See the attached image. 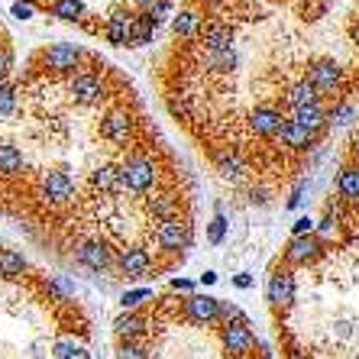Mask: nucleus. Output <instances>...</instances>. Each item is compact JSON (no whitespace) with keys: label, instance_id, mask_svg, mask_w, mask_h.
Instances as JSON below:
<instances>
[{"label":"nucleus","instance_id":"obj_1","mask_svg":"<svg viewBox=\"0 0 359 359\" xmlns=\"http://www.w3.org/2000/svg\"><path fill=\"white\" fill-rule=\"evenodd\" d=\"M146 318L140 337L117 340V359H272L243 308L230 301H220L214 324L184 318L182 298H156L146 304Z\"/></svg>","mask_w":359,"mask_h":359},{"label":"nucleus","instance_id":"obj_2","mask_svg":"<svg viewBox=\"0 0 359 359\" xmlns=\"http://www.w3.org/2000/svg\"><path fill=\"white\" fill-rule=\"evenodd\" d=\"M276 318L282 359H359V278H324Z\"/></svg>","mask_w":359,"mask_h":359},{"label":"nucleus","instance_id":"obj_3","mask_svg":"<svg viewBox=\"0 0 359 359\" xmlns=\"http://www.w3.org/2000/svg\"><path fill=\"white\" fill-rule=\"evenodd\" d=\"M0 359H94L75 298L62 301L29 334H0Z\"/></svg>","mask_w":359,"mask_h":359},{"label":"nucleus","instance_id":"obj_4","mask_svg":"<svg viewBox=\"0 0 359 359\" xmlns=\"http://www.w3.org/2000/svg\"><path fill=\"white\" fill-rule=\"evenodd\" d=\"M120 175H123L126 191L146 194L159 184V165H156L152 156H146V152H130V156L120 162Z\"/></svg>","mask_w":359,"mask_h":359},{"label":"nucleus","instance_id":"obj_5","mask_svg":"<svg viewBox=\"0 0 359 359\" xmlns=\"http://www.w3.org/2000/svg\"><path fill=\"white\" fill-rule=\"evenodd\" d=\"M152 243H156V250L165 252V256H182V252L191 246V224L182 217L162 220V224H156V230H152Z\"/></svg>","mask_w":359,"mask_h":359},{"label":"nucleus","instance_id":"obj_6","mask_svg":"<svg viewBox=\"0 0 359 359\" xmlns=\"http://www.w3.org/2000/svg\"><path fill=\"white\" fill-rule=\"evenodd\" d=\"M36 194H39L46 204H72L78 198V184L75 178L62 172V168H52V172H42L39 182H36Z\"/></svg>","mask_w":359,"mask_h":359},{"label":"nucleus","instance_id":"obj_7","mask_svg":"<svg viewBox=\"0 0 359 359\" xmlns=\"http://www.w3.org/2000/svg\"><path fill=\"white\" fill-rule=\"evenodd\" d=\"M72 256H75L78 266L91 269V272H110V269H117V250H110V243L104 240H81L72 250Z\"/></svg>","mask_w":359,"mask_h":359},{"label":"nucleus","instance_id":"obj_8","mask_svg":"<svg viewBox=\"0 0 359 359\" xmlns=\"http://www.w3.org/2000/svg\"><path fill=\"white\" fill-rule=\"evenodd\" d=\"M294 294H298V269H276L272 276H269L266 282V301L272 311H285L288 304L294 301Z\"/></svg>","mask_w":359,"mask_h":359},{"label":"nucleus","instance_id":"obj_9","mask_svg":"<svg viewBox=\"0 0 359 359\" xmlns=\"http://www.w3.org/2000/svg\"><path fill=\"white\" fill-rule=\"evenodd\" d=\"M156 269V262H152V252L142 246V243H123L117 250V272L123 278H130V282H136V278H146Z\"/></svg>","mask_w":359,"mask_h":359},{"label":"nucleus","instance_id":"obj_10","mask_svg":"<svg viewBox=\"0 0 359 359\" xmlns=\"http://www.w3.org/2000/svg\"><path fill=\"white\" fill-rule=\"evenodd\" d=\"M324 240H320L318 233H311V236H292L288 240V246H285V266L288 269H308L314 266L318 259H324Z\"/></svg>","mask_w":359,"mask_h":359},{"label":"nucleus","instance_id":"obj_11","mask_svg":"<svg viewBox=\"0 0 359 359\" xmlns=\"http://www.w3.org/2000/svg\"><path fill=\"white\" fill-rule=\"evenodd\" d=\"M84 49L78 42H55L42 52V68L46 72H55V75H72L75 78V68H81Z\"/></svg>","mask_w":359,"mask_h":359},{"label":"nucleus","instance_id":"obj_12","mask_svg":"<svg viewBox=\"0 0 359 359\" xmlns=\"http://www.w3.org/2000/svg\"><path fill=\"white\" fill-rule=\"evenodd\" d=\"M68 91H72V100L78 107H94V104L104 100L107 88H104V75H97V72H78L68 81Z\"/></svg>","mask_w":359,"mask_h":359},{"label":"nucleus","instance_id":"obj_13","mask_svg":"<svg viewBox=\"0 0 359 359\" xmlns=\"http://www.w3.org/2000/svg\"><path fill=\"white\" fill-rule=\"evenodd\" d=\"M133 23L136 13L126 7H114L104 20V36H107L110 46H130V36H133Z\"/></svg>","mask_w":359,"mask_h":359},{"label":"nucleus","instance_id":"obj_14","mask_svg":"<svg viewBox=\"0 0 359 359\" xmlns=\"http://www.w3.org/2000/svg\"><path fill=\"white\" fill-rule=\"evenodd\" d=\"M97 133H100V140L114 142V146L126 142L133 136V117H130L126 110H107V114L97 120Z\"/></svg>","mask_w":359,"mask_h":359},{"label":"nucleus","instance_id":"obj_15","mask_svg":"<svg viewBox=\"0 0 359 359\" xmlns=\"http://www.w3.org/2000/svg\"><path fill=\"white\" fill-rule=\"evenodd\" d=\"M288 123L282 117V110L272 107V104H259V107L250 110V130L256 136H278V130Z\"/></svg>","mask_w":359,"mask_h":359},{"label":"nucleus","instance_id":"obj_16","mask_svg":"<svg viewBox=\"0 0 359 359\" xmlns=\"http://www.w3.org/2000/svg\"><path fill=\"white\" fill-rule=\"evenodd\" d=\"M304 78H308L318 91H334L337 84L343 81V68L337 65L334 59H318V62H311L308 65V75Z\"/></svg>","mask_w":359,"mask_h":359},{"label":"nucleus","instance_id":"obj_17","mask_svg":"<svg viewBox=\"0 0 359 359\" xmlns=\"http://www.w3.org/2000/svg\"><path fill=\"white\" fill-rule=\"evenodd\" d=\"M178 210H182V198H178L175 191H156L152 198H146V214H149L156 224L175 220Z\"/></svg>","mask_w":359,"mask_h":359},{"label":"nucleus","instance_id":"obj_18","mask_svg":"<svg viewBox=\"0 0 359 359\" xmlns=\"http://www.w3.org/2000/svg\"><path fill=\"white\" fill-rule=\"evenodd\" d=\"M201 46L208 52H224V49H233V29L226 23H220V20H214V23H204V29H201Z\"/></svg>","mask_w":359,"mask_h":359},{"label":"nucleus","instance_id":"obj_19","mask_svg":"<svg viewBox=\"0 0 359 359\" xmlns=\"http://www.w3.org/2000/svg\"><path fill=\"white\" fill-rule=\"evenodd\" d=\"M91 188L100 194H123L126 184L120 175V165H97L91 172Z\"/></svg>","mask_w":359,"mask_h":359},{"label":"nucleus","instance_id":"obj_20","mask_svg":"<svg viewBox=\"0 0 359 359\" xmlns=\"http://www.w3.org/2000/svg\"><path fill=\"white\" fill-rule=\"evenodd\" d=\"M201 29H204V17H201L194 7H184L172 17V33H175L178 39H198Z\"/></svg>","mask_w":359,"mask_h":359},{"label":"nucleus","instance_id":"obj_21","mask_svg":"<svg viewBox=\"0 0 359 359\" xmlns=\"http://www.w3.org/2000/svg\"><path fill=\"white\" fill-rule=\"evenodd\" d=\"M314 100H320V91L308 81V78H298V81H292L288 88H285V104H288L292 110L304 107V104H314Z\"/></svg>","mask_w":359,"mask_h":359},{"label":"nucleus","instance_id":"obj_22","mask_svg":"<svg viewBox=\"0 0 359 359\" xmlns=\"http://www.w3.org/2000/svg\"><path fill=\"white\" fill-rule=\"evenodd\" d=\"M292 120H294V123H301L304 130H311V133H318L320 126L327 123V107L320 104V100H314V104H304V107H294L292 110Z\"/></svg>","mask_w":359,"mask_h":359},{"label":"nucleus","instance_id":"obj_23","mask_svg":"<svg viewBox=\"0 0 359 359\" xmlns=\"http://www.w3.org/2000/svg\"><path fill=\"white\" fill-rule=\"evenodd\" d=\"M314 136L311 130H304L301 123H294V120H288V123L278 130V142L282 146H288V149H308V146H314Z\"/></svg>","mask_w":359,"mask_h":359},{"label":"nucleus","instance_id":"obj_24","mask_svg":"<svg viewBox=\"0 0 359 359\" xmlns=\"http://www.w3.org/2000/svg\"><path fill=\"white\" fill-rule=\"evenodd\" d=\"M214 162H217V172L230 182H240L246 175V162L240 159V152L236 149H217L214 152Z\"/></svg>","mask_w":359,"mask_h":359},{"label":"nucleus","instance_id":"obj_25","mask_svg":"<svg viewBox=\"0 0 359 359\" xmlns=\"http://www.w3.org/2000/svg\"><path fill=\"white\" fill-rule=\"evenodd\" d=\"M337 194L343 201H350V204L359 201V165L356 162H350V165H343L337 172Z\"/></svg>","mask_w":359,"mask_h":359},{"label":"nucleus","instance_id":"obj_26","mask_svg":"<svg viewBox=\"0 0 359 359\" xmlns=\"http://www.w3.org/2000/svg\"><path fill=\"white\" fill-rule=\"evenodd\" d=\"M26 168L23 152L13 146V142H0V178H13Z\"/></svg>","mask_w":359,"mask_h":359},{"label":"nucleus","instance_id":"obj_27","mask_svg":"<svg viewBox=\"0 0 359 359\" xmlns=\"http://www.w3.org/2000/svg\"><path fill=\"white\" fill-rule=\"evenodd\" d=\"M29 272L26 256H20L17 250H0V278H23Z\"/></svg>","mask_w":359,"mask_h":359},{"label":"nucleus","instance_id":"obj_28","mask_svg":"<svg viewBox=\"0 0 359 359\" xmlns=\"http://www.w3.org/2000/svg\"><path fill=\"white\" fill-rule=\"evenodd\" d=\"M49 13L52 17H59V20H65V23H81L88 10H84L81 0H52Z\"/></svg>","mask_w":359,"mask_h":359},{"label":"nucleus","instance_id":"obj_29","mask_svg":"<svg viewBox=\"0 0 359 359\" xmlns=\"http://www.w3.org/2000/svg\"><path fill=\"white\" fill-rule=\"evenodd\" d=\"M152 36H156V23H152L146 13H136V23H133V36H130V49H142V46H149Z\"/></svg>","mask_w":359,"mask_h":359},{"label":"nucleus","instance_id":"obj_30","mask_svg":"<svg viewBox=\"0 0 359 359\" xmlns=\"http://www.w3.org/2000/svg\"><path fill=\"white\" fill-rule=\"evenodd\" d=\"M356 117H359V110H356V104H350V100H340L337 107L327 110V123H337V126L350 123V120H356Z\"/></svg>","mask_w":359,"mask_h":359},{"label":"nucleus","instance_id":"obj_31","mask_svg":"<svg viewBox=\"0 0 359 359\" xmlns=\"http://www.w3.org/2000/svg\"><path fill=\"white\" fill-rule=\"evenodd\" d=\"M17 110V88L10 81H0V117H10Z\"/></svg>","mask_w":359,"mask_h":359},{"label":"nucleus","instance_id":"obj_32","mask_svg":"<svg viewBox=\"0 0 359 359\" xmlns=\"http://www.w3.org/2000/svg\"><path fill=\"white\" fill-rule=\"evenodd\" d=\"M208 65L214 72H230L236 65V52L233 49H224V52H208Z\"/></svg>","mask_w":359,"mask_h":359},{"label":"nucleus","instance_id":"obj_33","mask_svg":"<svg viewBox=\"0 0 359 359\" xmlns=\"http://www.w3.org/2000/svg\"><path fill=\"white\" fill-rule=\"evenodd\" d=\"M142 13H146L156 26H159L165 17H175V13H172V0H152L149 7H142Z\"/></svg>","mask_w":359,"mask_h":359},{"label":"nucleus","instance_id":"obj_34","mask_svg":"<svg viewBox=\"0 0 359 359\" xmlns=\"http://www.w3.org/2000/svg\"><path fill=\"white\" fill-rule=\"evenodd\" d=\"M224 233H226V217H224V214H217V217L210 220V226H208V240L210 243H220V240H224Z\"/></svg>","mask_w":359,"mask_h":359},{"label":"nucleus","instance_id":"obj_35","mask_svg":"<svg viewBox=\"0 0 359 359\" xmlns=\"http://www.w3.org/2000/svg\"><path fill=\"white\" fill-rule=\"evenodd\" d=\"M33 13H36L33 0H17V4H13V17L17 20H33Z\"/></svg>","mask_w":359,"mask_h":359},{"label":"nucleus","instance_id":"obj_36","mask_svg":"<svg viewBox=\"0 0 359 359\" xmlns=\"http://www.w3.org/2000/svg\"><path fill=\"white\" fill-rule=\"evenodd\" d=\"M314 230H318V224H314L311 217H298V220H294V236H311Z\"/></svg>","mask_w":359,"mask_h":359},{"label":"nucleus","instance_id":"obj_37","mask_svg":"<svg viewBox=\"0 0 359 359\" xmlns=\"http://www.w3.org/2000/svg\"><path fill=\"white\" fill-rule=\"evenodd\" d=\"M13 72V52L10 49H0V81Z\"/></svg>","mask_w":359,"mask_h":359},{"label":"nucleus","instance_id":"obj_38","mask_svg":"<svg viewBox=\"0 0 359 359\" xmlns=\"http://www.w3.org/2000/svg\"><path fill=\"white\" fill-rule=\"evenodd\" d=\"M304 188H308V182H298V184H294L292 198H288V208H298L301 201H304Z\"/></svg>","mask_w":359,"mask_h":359},{"label":"nucleus","instance_id":"obj_39","mask_svg":"<svg viewBox=\"0 0 359 359\" xmlns=\"http://www.w3.org/2000/svg\"><path fill=\"white\" fill-rule=\"evenodd\" d=\"M236 285H240V288H250L252 278H250V276H236Z\"/></svg>","mask_w":359,"mask_h":359},{"label":"nucleus","instance_id":"obj_40","mask_svg":"<svg viewBox=\"0 0 359 359\" xmlns=\"http://www.w3.org/2000/svg\"><path fill=\"white\" fill-rule=\"evenodd\" d=\"M353 159H356V165H359V133L353 136Z\"/></svg>","mask_w":359,"mask_h":359},{"label":"nucleus","instance_id":"obj_41","mask_svg":"<svg viewBox=\"0 0 359 359\" xmlns=\"http://www.w3.org/2000/svg\"><path fill=\"white\" fill-rule=\"evenodd\" d=\"M201 282H204V285H214V282H217V276H214V272H204V276H201Z\"/></svg>","mask_w":359,"mask_h":359},{"label":"nucleus","instance_id":"obj_42","mask_svg":"<svg viewBox=\"0 0 359 359\" xmlns=\"http://www.w3.org/2000/svg\"><path fill=\"white\" fill-rule=\"evenodd\" d=\"M353 42H356V46H359V23L353 26Z\"/></svg>","mask_w":359,"mask_h":359}]
</instances>
